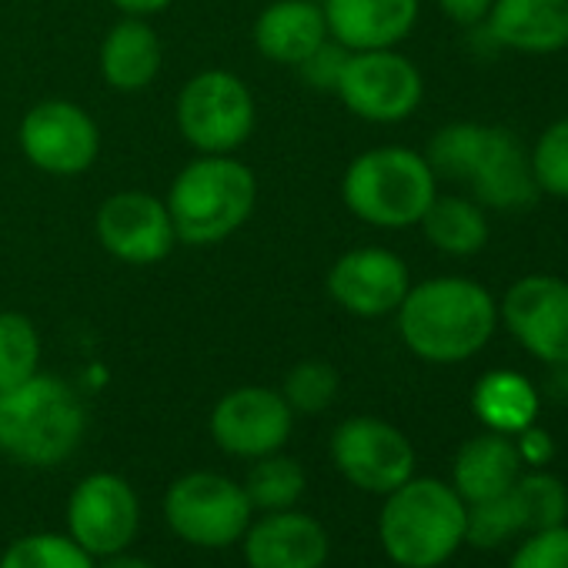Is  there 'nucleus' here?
<instances>
[{
    "instance_id": "obj_1",
    "label": "nucleus",
    "mask_w": 568,
    "mask_h": 568,
    "mask_svg": "<svg viewBox=\"0 0 568 568\" xmlns=\"http://www.w3.org/2000/svg\"><path fill=\"white\" fill-rule=\"evenodd\" d=\"M395 315L405 348L432 365L475 358L498 328L495 295L471 277H432L412 284Z\"/></svg>"
},
{
    "instance_id": "obj_2",
    "label": "nucleus",
    "mask_w": 568,
    "mask_h": 568,
    "mask_svg": "<svg viewBox=\"0 0 568 568\" xmlns=\"http://www.w3.org/2000/svg\"><path fill=\"white\" fill-rule=\"evenodd\" d=\"M88 428L78 392L54 375H31L0 392V452L18 465L51 468L68 462Z\"/></svg>"
},
{
    "instance_id": "obj_3",
    "label": "nucleus",
    "mask_w": 568,
    "mask_h": 568,
    "mask_svg": "<svg viewBox=\"0 0 568 568\" xmlns=\"http://www.w3.org/2000/svg\"><path fill=\"white\" fill-rule=\"evenodd\" d=\"M254 171L231 154H201L178 171L164 197L178 241L211 247L227 241L254 211Z\"/></svg>"
},
{
    "instance_id": "obj_4",
    "label": "nucleus",
    "mask_w": 568,
    "mask_h": 568,
    "mask_svg": "<svg viewBox=\"0 0 568 568\" xmlns=\"http://www.w3.org/2000/svg\"><path fill=\"white\" fill-rule=\"evenodd\" d=\"M462 495L438 478H408L385 495L378 538L385 555L402 568H438L465 541Z\"/></svg>"
},
{
    "instance_id": "obj_5",
    "label": "nucleus",
    "mask_w": 568,
    "mask_h": 568,
    "mask_svg": "<svg viewBox=\"0 0 568 568\" xmlns=\"http://www.w3.org/2000/svg\"><path fill=\"white\" fill-rule=\"evenodd\" d=\"M435 194L438 178L425 154L398 144L358 154L342 178L345 207L358 221L382 231L415 227L425 217Z\"/></svg>"
},
{
    "instance_id": "obj_6",
    "label": "nucleus",
    "mask_w": 568,
    "mask_h": 568,
    "mask_svg": "<svg viewBox=\"0 0 568 568\" xmlns=\"http://www.w3.org/2000/svg\"><path fill=\"white\" fill-rule=\"evenodd\" d=\"M181 138L201 154H234L254 131V94L231 71L194 74L174 104Z\"/></svg>"
},
{
    "instance_id": "obj_7",
    "label": "nucleus",
    "mask_w": 568,
    "mask_h": 568,
    "mask_svg": "<svg viewBox=\"0 0 568 568\" xmlns=\"http://www.w3.org/2000/svg\"><path fill=\"white\" fill-rule=\"evenodd\" d=\"M251 515L254 508L244 485L217 471H187L164 495V518L171 531L197 548H227L241 541Z\"/></svg>"
},
{
    "instance_id": "obj_8",
    "label": "nucleus",
    "mask_w": 568,
    "mask_h": 568,
    "mask_svg": "<svg viewBox=\"0 0 568 568\" xmlns=\"http://www.w3.org/2000/svg\"><path fill=\"white\" fill-rule=\"evenodd\" d=\"M335 94L362 121L398 124L418 111L425 98V81L422 71L395 48L352 51Z\"/></svg>"
},
{
    "instance_id": "obj_9",
    "label": "nucleus",
    "mask_w": 568,
    "mask_h": 568,
    "mask_svg": "<svg viewBox=\"0 0 568 568\" xmlns=\"http://www.w3.org/2000/svg\"><path fill=\"white\" fill-rule=\"evenodd\" d=\"M141 528V501L128 478L94 471L81 478L68 498V538L94 561L128 551Z\"/></svg>"
},
{
    "instance_id": "obj_10",
    "label": "nucleus",
    "mask_w": 568,
    "mask_h": 568,
    "mask_svg": "<svg viewBox=\"0 0 568 568\" xmlns=\"http://www.w3.org/2000/svg\"><path fill=\"white\" fill-rule=\"evenodd\" d=\"M332 462L362 491L388 495L415 475V448L395 425L355 415L332 435Z\"/></svg>"
},
{
    "instance_id": "obj_11",
    "label": "nucleus",
    "mask_w": 568,
    "mask_h": 568,
    "mask_svg": "<svg viewBox=\"0 0 568 568\" xmlns=\"http://www.w3.org/2000/svg\"><path fill=\"white\" fill-rule=\"evenodd\" d=\"M24 158L54 178L84 174L101 151V131L94 118L74 101H41L34 104L18 131Z\"/></svg>"
},
{
    "instance_id": "obj_12",
    "label": "nucleus",
    "mask_w": 568,
    "mask_h": 568,
    "mask_svg": "<svg viewBox=\"0 0 568 568\" xmlns=\"http://www.w3.org/2000/svg\"><path fill=\"white\" fill-rule=\"evenodd\" d=\"M498 318L511 338L545 365L568 362V281L551 274H525L505 292Z\"/></svg>"
},
{
    "instance_id": "obj_13",
    "label": "nucleus",
    "mask_w": 568,
    "mask_h": 568,
    "mask_svg": "<svg viewBox=\"0 0 568 568\" xmlns=\"http://www.w3.org/2000/svg\"><path fill=\"white\" fill-rule=\"evenodd\" d=\"M211 438L234 458H264L288 445L295 412L281 392L264 385H244L227 392L211 412Z\"/></svg>"
},
{
    "instance_id": "obj_14",
    "label": "nucleus",
    "mask_w": 568,
    "mask_h": 568,
    "mask_svg": "<svg viewBox=\"0 0 568 568\" xmlns=\"http://www.w3.org/2000/svg\"><path fill=\"white\" fill-rule=\"evenodd\" d=\"M94 231L101 247L124 264H158L178 244V231L164 197L131 187L111 194L98 207Z\"/></svg>"
},
{
    "instance_id": "obj_15",
    "label": "nucleus",
    "mask_w": 568,
    "mask_h": 568,
    "mask_svg": "<svg viewBox=\"0 0 568 568\" xmlns=\"http://www.w3.org/2000/svg\"><path fill=\"white\" fill-rule=\"evenodd\" d=\"M412 288L408 264L388 247H352L328 271V295L358 318H385L398 312Z\"/></svg>"
},
{
    "instance_id": "obj_16",
    "label": "nucleus",
    "mask_w": 568,
    "mask_h": 568,
    "mask_svg": "<svg viewBox=\"0 0 568 568\" xmlns=\"http://www.w3.org/2000/svg\"><path fill=\"white\" fill-rule=\"evenodd\" d=\"M241 538L247 568H325L328 561L325 525L298 508L261 511Z\"/></svg>"
},
{
    "instance_id": "obj_17",
    "label": "nucleus",
    "mask_w": 568,
    "mask_h": 568,
    "mask_svg": "<svg viewBox=\"0 0 568 568\" xmlns=\"http://www.w3.org/2000/svg\"><path fill=\"white\" fill-rule=\"evenodd\" d=\"M328 38L348 51L398 48L418 24L422 0H325Z\"/></svg>"
},
{
    "instance_id": "obj_18",
    "label": "nucleus",
    "mask_w": 568,
    "mask_h": 568,
    "mask_svg": "<svg viewBox=\"0 0 568 568\" xmlns=\"http://www.w3.org/2000/svg\"><path fill=\"white\" fill-rule=\"evenodd\" d=\"M465 184L471 187V197L481 207H495V211H521L538 197L521 141L508 128H491V124Z\"/></svg>"
},
{
    "instance_id": "obj_19",
    "label": "nucleus",
    "mask_w": 568,
    "mask_h": 568,
    "mask_svg": "<svg viewBox=\"0 0 568 568\" xmlns=\"http://www.w3.org/2000/svg\"><path fill=\"white\" fill-rule=\"evenodd\" d=\"M488 38L518 54H558L568 48V0H491Z\"/></svg>"
},
{
    "instance_id": "obj_20",
    "label": "nucleus",
    "mask_w": 568,
    "mask_h": 568,
    "mask_svg": "<svg viewBox=\"0 0 568 568\" xmlns=\"http://www.w3.org/2000/svg\"><path fill=\"white\" fill-rule=\"evenodd\" d=\"M328 41L325 11L315 0H274L254 21V48L271 64L298 68Z\"/></svg>"
},
{
    "instance_id": "obj_21",
    "label": "nucleus",
    "mask_w": 568,
    "mask_h": 568,
    "mask_svg": "<svg viewBox=\"0 0 568 568\" xmlns=\"http://www.w3.org/2000/svg\"><path fill=\"white\" fill-rule=\"evenodd\" d=\"M98 64L108 88L134 94L158 81L164 68V44L144 18H124L101 41Z\"/></svg>"
},
{
    "instance_id": "obj_22",
    "label": "nucleus",
    "mask_w": 568,
    "mask_h": 568,
    "mask_svg": "<svg viewBox=\"0 0 568 568\" xmlns=\"http://www.w3.org/2000/svg\"><path fill=\"white\" fill-rule=\"evenodd\" d=\"M521 458L518 448L508 435L498 432H485L478 438H468L458 455H455V468H452V488L462 495L465 505L471 501H485L495 495H505L518 475H521Z\"/></svg>"
},
{
    "instance_id": "obj_23",
    "label": "nucleus",
    "mask_w": 568,
    "mask_h": 568,
    "mask_svg": "<svg viewBox=\"0 0 568 568\" xmlns=\"http://www.w3.org/2000/svg\"><path fill=\"white\" fill-rule=\"evenodd\" d=\"M471 412L488 432L515 438L521 428L535 425L538 392L525 375L511 368H495V372H485L478 385L471 388Z\"/></svg>"
},
{
    "instance_id": "obj_24",
    "label": "nucleus",
    "mask_w": 568,
    "mask_h": 568,
    "mask_svg": "<svg viewBox=\"0 0 568 568\" xmlns=\"http://www.w3.org/2000/svg\"><path fill=\"white\" fill-rule=\"evenodd\" d=\"M428 244L448 257H471L488 244V217L475 197L462 194H435L425 217L418 221Z\"/></svg>"
},
{
    "instance_id": "obj_25",
    "label": "nucleus",
    "mask_w": 568,
    "mask_h": 568,
    "mask_svg": "<svg viewBox=\"0 0 568 568\" xmlns=\"http://www.w3.org/2000/svg\"><path fill=\"white\" fill-rule=\"evenodd\" d=\"M244 495H247L251 508H257V511L295 508L298 498L305 495V468L281 452L254 458L247 481H244Z\"/></svg>"
},
{
    "instance_id": "obj_26",
    "label": "nucleus",
    "mask_w": 568,
    "mask_h": 568,
    "mask_svg": "<svg viewBox=\"0 0 568 568\" xmlns=\"http://www.w3.org/2000/svg\"><path fill=\"white\" fill-rule=\"evenodd\" d=\"M511 498L518 505L521 528L528 535L565 525L568 518V488L548 471H528V475L521 471L518 481L511 485Z\"/></svg>"
},
{
    "instance_id": "obj_27",
    "label": "nucleus",
    "mask_w": 568,
    "mask_h": 568,
    "mask_svg": "<svg viewBox=\"0 0 568 568\" xmlns=\"http://www.w3.org/2000/svg\"><path fill=\"white\" fill-rule=\"evenodd\" d=\"M41 368V335L21 312H0V392H8Z\"/></svg>"
},
{
    "instance_id": "obj_28",
    "label": "nucleus",
    "mask_w": 568,
    "mask_h": 568,
    "mask_svg": "<svg viewBox=\"0 0 568 568\" xmlns=\"http://www.w3.org/2000/svg\"><path fill=\"white\" fill-rule=\"evenodd\" d=\"M485 134H488V124H471V121H455V124H445L442 131H435L428 154H425L435 178L465 184L481 154Z\"/></svg>"
},
{
    "instance_id": "obj_29",
    "label": "nucleus",
    "mask_w": 568,
    "mask_h": 568,
    "mask_svg": "<svg viewBox=\"0 0 568 568\" xmlns=\"http://www.w3.org/2000/svg\"><path fill=\"white\" fill-rule=\"evenodd\" d=\"M0 568H94V558L68 535L34 531L4 551Z\"/></svg>"
},
{
    "instance_id": "obj_30",
    "label": "nucleus",
    "mask_w": 568,
    "mask_h": 568,
    "mask_svg": "<svg viewBox=\"0 0 568 568\" xmlns=\"http://www.w3.org/2000/svg\"><path fill=\"white\" fill-rule=\"evenodd\" d=\"M521 531L525 528H521V515L511 498V488L505 495L471 501L465 511V541H471L475 548H498Z\"/></svg>"
},
{
    "instance_id": "obj_31",
    "label": "nucleus",
    "mask_w": 568,
    "mask_h": 568,
    "mask_svg": "<svg viewBox=\"0 0 568 568\" xmlns=\"http://www.w3.org/2000/svg\"><path fill=\"white\" fill-rule=\"evenodd\" d=\"M528 164H531L538 194L568 197V118L551 121L538 134V141L528 154Z\"/></svg>"
},
{
    "instance_id": "obj_32",
    "label": "nucleus",
    "mask_w": 568,
    "mask_h": 568,
    "mask_svg": "<svg viewBox=\"0 0 568 568\" xmlns=\"http://www.w3.org/2000/svg\"><path fill=\"white\" fill-rule=\"evenodd\" d=\"M281 395L295 415H318L338 398V372L328 362H302L284 378Z\"/></svg>"
},
{
    "instance_id": "obj_33",
    "label": "nucleus",
    "mask_w": 568,
    "mask_h": 568,
    "mask_svg": "<svg viewBox=\"0 0 568 568\" xmlns=\"http://www.w3.org/2000/svg\"><path fill=\"white\" fill-rule=\"evenodd\" d=\"M508 568H568V525L531 531L511 555Z\"/></svg>"
},
{
    "instance_id": "obj_34",
    "label": "nucleus",
    "mask_w": 568,
    "mask_h": 568,
    "mask_svg": "<svg viewBox=\"0 0 568 568\" xmlns=\"http://www.w3.org/2000/svg\"><path fill=\"white\" fill-rule=\"evenodd\" d=\"M348 54H352L348 48H342L338 41L328 38L305 64H298V71H302V78L308 81V88H315V91H332V94H335Z\"/></svg>"
},
{
    "instance_id": "obj_35",
    "label": "nucleus",
    "mask_w": 568,
    "mask_h": 568,
    "mask_svg": "<svg viewBox=\"0 0 568 568\" xmlns=\"http://www.w3.org/2000/svg\"><path fill=\"white\" fill-rule=\"evenodd\" d=\"M515 448H518L521 465H528V468H545V465L555 458V442H551V435H548L545 428H538V425L521 428V432L515 435Z\"/></svg>"
},
{
    "instance_id": "obj_36",
    "label": "nucleus",
    "mask_w": 568,
    "mask_h": 568,
    "mask_svg": "<svg viewBox=\"0 0 568 568\" xmlns=\"http://www.w3.org/2000/svg\"><path fill=\"white\" fill-rule=\"evenodd\" d=\"M435 4L442 8V14L448 21H455L462 28H475V24H485L491 0H435Z\"/></svg>"
},
{
    "instance_id": "obj_37",
    "label": "nucleus",
    "mask_w": 568,
    "mask_h": 568,
    "mask_svg": "<svg viewBox=\"0 0 568 568\" xmlns=\"http://www.w3.org/2000/svg\"><path fill=\"white\" fill-rule=\"evenodd\" d=\"M111 4L124 14V18H151L168 11L174 0H111Z\"/></svg>"
},
{
    "instance_id": "obj_38",
    "label": "nucleus",
    "mask_w": 568,
    "mask_h": 568,
    "mask_svg": "<svg viewBox=\"0 0 568 568\" xmlns=\"http://www.w3.org/2000/svg\"><path fill=\"white\" fill-rule=\"evenodd\" d=\"M94 568H154L151 561L138 558V555H128V551H118V555H108V558H98Z\"/></svg>"
},
{
    "instance_id": "obj_39",
    "label": "nucleus",
    "mask_w": 568,
    "mask_h": 568,
    "mask_svg": "<svg viewBox=\"0 0 568 568\" xmlns=\"http://www.w3.org/2000/svg\"><path fill=\"white\" fill-rule=\"evenodd\" d=\"M555 388H558V395L568 402V362H565V365H555Z\"/></svg>"
}]
</instances>
